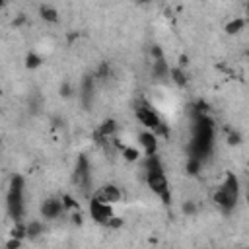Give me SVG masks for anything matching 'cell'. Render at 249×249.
I'll list each match as a JSON object with an SVG mask.
<instances>
[{"label":"cell","instance_id":"obj_1","mask_svg":"<svg viewBox=\"0 0 249 249\" xmlns=\"http://www.w3.org/2000/svg\"><path fill=\"white\" fill-rule=\"evenodd\" d=\"M212 200L216 204L218 210H222L224 214H230L239 200V177L233 171H226L224 181L218 185V189L212 195Z\"/></svg>","mask_w":249,"mask_h":249},{"label":"cell","instance_id":"obj_2","mask_svg":"<svg viewBox=\"0 0 249 249\" xmlns=\"http://www.w3.org/2000/svg\"><path fill=\"white\" fill-rule=\"evenodd\" d=\"M23 189H25L23 177L19 173H14L6 193V208L14 222H21L23 218Z\"/></svg>","mask_w":249,"mask_h":249},{"label":"cell","instance_id":"obj_3","mask_svg":"<svg viewBox=\"0 0 249 249\" xmlns=\"http://www.w3.org/2000/svg\"><path fill=\"white\" fill-rule=\"evenodd\" d=\"M144 179H146L148 189L161 200V204L169 206V204H171V187H169V181H167L165 171H163V169L146 171V173H144Z\"/></svg>","mask_w":249,"mask_h":249},{"label":"cell","instance_id":"obj_4","mask_svg":"<svg viewBox=\"0 0 249 249\" xmlns=\"http://www.w3.org/2000/svg\"><path fill=\"white\" fill-rule=\"evenodd\" d=\"M134 117H136V121H138L146 130L158 132V130L163 126L160 113H158L148 101H144V99L136 103V107H134Z\"/></svg>","mask_w":249,"mask_h":249},{"label":"cell","instance_id":"obj_5","mask_svg":"<svg viewBox=\"0 0 249 249\" xmlns=\"http://www.w3.org/2000/svg\"><path fill=\"white\" fill-rule=\"evenodd\" d=\"M88 210H89V218H91L95 224H99V226H107V224H109V220L115 216L113 204L103 202V200H101V198H97V196H91V198H89Z\"/></svg>","mask_w":249,"mask_h":249},{"label":"cell","instance_id":"obj_6","mask_svg":"<svg viewBox=\"0 0 249 249\" xmlns=\"http://www.w3.org/2000/svg\"><path fill=\"white\" fill-rule=\"evenodd\" d=\"M64 210L66 208H64L62 198H54V196L45 198L39 206V214H41L43 220H56L60 214H64Z\"/></svg>","mask_w":249,"mask_h":249},{"label":"cell","instance_id":"obj_7","mask_svg":"<svg viewBox=\"0 0 249 249\" xmlns=\"http://www.w3.org/2000/svg\"><path fill=\"white\" fill-rule=\"evenodd\" d=\"M138 144L144 156H158V134L152 130H142L138 134Z\"/></svg>","mask_w":249,"mask_h":249},{"label":"cell","instance_id":"obj_8","mask_svg":"<svg viewBox=\"0 0 249 249\" xmlns=\"http://www.w3.org/2000/svg\"><path fill=\"white\" fill-rule=\"evenodd\" d=\"M93 196H97V198H101L103 202H109V204H117V202H121V198H123V191L115 185V183H107V185H103Z\"/></svg>","mask_w":249,"mask_h":249},{"label":"cell","instance_id":"obj_9","mask_svg":"<svg viewBox=\"0 0 249 249\" xmlns=\"http://www.w3.org/2000/svg\"><path fill=\"white\" fill-rule=\"evenodd\" d=\"M115 134H117V121H113V119H105L97 128V138H101L99 142L115 140Z\"/></svg>","mask_w":249,"mask_h":249},{"label":"cell","instance_id":"obj_10","mask_svg":"<svg viewBox=\"0 0 249 249\" xmlns=\"http://www.w3.org/2000/svg\"><path fill=\"white\" fill-rule=\"evenodd\" d=\"M39 16H41V19H45L49 23H56L58 21V10L54 6H51V4H41L39 6Z\"/></svg>","mask_w":249,"mask_h":249},{"label":"cell","instance_id":"obj_11","mask_svg":"<svg viewBox=\"0 0 249 249\" xmlns=\"http://www.w3.org/2000/svg\"><path fill=\"white\" fill-rule=\"evenodd\" d=\"M245 25H247V19H245V18H233V19H230V21L226 23L224 31H226L228 35H239V33L245 29Z\"/></svg>","mask_w":249,"mask_h":249},{"label":"cell","instance_id":"obj_12","mask_svg":"<svg viewBox=\"0 0 249 249\" xmlns=\"http://www.w3.org/2000/svg\"><path fill=\"white\" fill-rule=\"evenodd\" d=\"M45 233V224L41 220H31L27 224V239H39Z\"/></svg>","mask_w":249,"mask_h":249},{"label":"cell","instance_id":"obj_13","mask_svg":"<svg viewBox=\"0 0 249 249\" xmlns=\"http://www.w3.org/2000/svg\"><path fill=\"white\" fill-rule=\"evenodd\" d=\"M169 76H171V80H173L179 88H185V86H187V72H185L183 68L173 66V68H171V72H169Z\"/></svg>","mask_w":249,"mask_h":249},{"label":"cell","instance_id":"obj_14","mask_svg":"<svg viewBox=\"0 0 249 249\" xmlns=\"http://www.w3.org/2000/svg\"><path fill=\"white\" fill-rule=\"evenodd\" d=\"M121 154H123V158H124L126 161H138V160H140V150H136V148H132V146H128V144H123Z\"/></svg>","mask_w":249,"mask_h":249},{"label":"cell","instance_id":"obj_15","mask_svg":"<svg viewBox=\"0 0 249 249\" xmlns=\"http://www.w3.org/2000/svg\"><path fill=\"white\" fill-rule=\"evenodd\" d=\"M41 56L37 54V53H27V56H25V68H39L41 66Z\"/></svg>","mask_w":249,"mask_h":249},{"label":"cell","instance_id":"obj_16","mask_svg":"<svg viewBox=\"0 0 249 249\" xmlns=\"http://www.w3.org/2000/svg\"><path fill=\"white\" fill-rule=\"evenodd\" d=\"M62 198V202H64V208L66 210H74V212H80V204L70 196V195H62L60 196Z\"/></svg>","mask_w":249,"mask_h":249},{"label":"cell","instance_id":"obj_17","mask_svg":"<svg viewBox=\"0 0 249 249\" xmlns=\"http://www.w3.org/2000/svg\"><path fill=\"white\" fill-rule=\"evenodd\" d=\"M123 226V220L119 218V216H113L111 220H109V224H107V228H111V230H117V228H121Z\"/></svg>","mask_w":249,"mask_h":249},{"label":"cell","instance_id":"obj_18","mask_svg":"<svg viewBox=\"0 0 249 249\" xmlns=\"http://www.w3.org/2000/svg\"><path fill=\"white\" fill-rule=\"evenodd\" d=\"M19 247H21V239H16V237H10L6 243V249H19Z\"/></svg>","mask_w":249,"mask_h":249},{"label":"cell","instance_id":"obj_19","mask_svg":"<svg viewBox=\"0 0 249 249\" xmlns=\"http://www.w3.org/2000/svg\"><path fill=\"white\" fill-rule=\"evenodd\" d=\"M152 56H154V60H161L163 58V53H161V49L158 45L152 47Z\"/></svg>","mask_w":249,"mask_h":249},{"label":"cell","instance_id":"obj_20","mask_svg":"<svg viewBox=\"0 0 249 249\" xmlns=\"http://www.w3.org/2000/svg\"><path fill=\"white\" fill-rule=\"evenodd\" d=\"M183 212H187V214H193V212H195V206H193V202H187V204H183Z\"/></svg>","mask_w":249,"mask_h":249},{"label":"cell","instance_id":"obj_21","mask_svg":"<svg viewBox=\"0 0 249 249\" xmlns=\"http://www.w3.org/2000/svg\"><path fill=\"white\" fill-rule=\"evenodd\" d=\"M228 142H230V144H237V142H239V136H237V134H230V136H228Z\"/></svg>","mask_w":249,"mask_h":249},{"label":"cell","instance_id":"obj_22","mask_svg":"<svg viewBox=\"0 0 249 249\" xmlns=\"http://www.w3.org/2000/svg\"><path fill=\"white\" fill-rule=\"evenodd\" d=\"M245 202H247V208H249V183H247V189H245Z\"/></svg>","mask_w":249,"mask_h":249},{"label":"cell","instance_id":"obj_23","mask_svg":"<svg viewBox=\"0 0 249 249\" xmlns=\"http://www.w3.org/2000/svg\"><path fill=\"white\" fill-rule=\"evenodd\" d=\"M245 12H247V14H249V2H247V4H245Z\"/></svg>","mask_w":249,"mask_h":249},{"label":"cell","instance_id":"obj_24","mask_svg":"<svg viewBox=\"0 0 249 249\" xmlns=\"http://www.w3.org/2000/svg\"><path fill=\"white\" fill-rule=\"evenodd\" d=\"M241 249H247V247H241Z\"/></svg>","mask_w":249,"mask_h":249}]
</instances>
